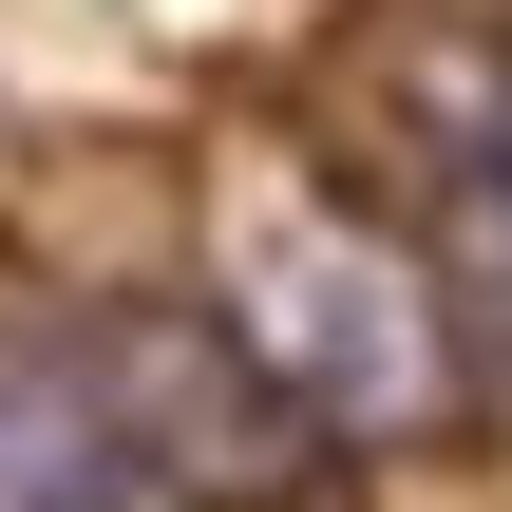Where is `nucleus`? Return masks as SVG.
<instances>
[{
  "mask_svg": "<svg viewBox=\"0 0 512 512\" xmlns=\"http://www.w3.org/2000/svg\"><path fill=\"white\" fill-rule=\"evenodd\" d=\"M209 323L266 361V399L304 437H361V456H437L475 418V342H456V285L418 228L342 209V190H285L247 171L209 209Z\"/></svg>",
  "mask_w": 512,
  "mask_h": 512,
  "instance_id": "nucleus-1",
  "label": "nucleus"
},
{
  "mask_svg": "<svg viewBox=\"0 0 512 512\" xmlns=\"http://www.w3.org/2000/svg\"><path fill=\"white\" fill-rule=\"evenodd\" d=\"M95 380H114V418H133V475H152V494L247 512V494H285V475H304V418L266 399V361H247L209 304H133V323H95Z\"/></svg>",
  "mask_w": 512,
  "mask_h": 512,
  "instance_id": "nucleus-2",
  "label": "nucleus"
},
{
  "mask_svg": "<svg viewBox=\"0 0 512 512\" xmlns=\"http://www.w3.org/2000/svg\"><path fill=\"white\" fill-rule=\"evenodd\" d=\"M133 418L95 380V342H0V512H133Z\"/></svg>",
  "mask_w": 512,
  "mask_h": 512,
  "instance_id": "nucleus-3",
  "label": "nucleus"
},
{
  "mask_svg": "<svg viewBox=\"0 0 512 512\" xmlns=\"http://www.w3.org/2000/svg\"><path fill=\"white\" fill-rule=\"evenodd\" d=\"M418 247H437V285H456V342L512 380V152H494V133L437 171V228H418Z\"/></svg>",
  "mask_w": 512,
  "mask_h": 512,
  "instance_id": "nucleus-4",
  "label": "nucleus"
},
{
  "mask_svg": "<svg viewBox=\"0 0 512 512\" xmlns=\"http://www.w3.org/2000/svg\"><path fill=\"white\" fill-rule=\"evenodd\" d=\"M494 152H512V114H494Z\"/></svg>",
  "mask_w": 512,
  "mask_h": 512,
  "instance_id": "nucleus-5",
  "label": "nucleus"
}]
</instances>
